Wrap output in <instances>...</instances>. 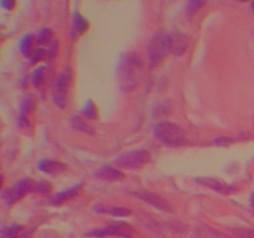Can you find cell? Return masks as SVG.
I'll list each match as a JSON object with an SVG mask.
<instances>
[{"label":"cell","mask_w":254,"mask_h":238,"mask_svg":"<svg viewBox=\"0 0 254 238\" xmlns=\"http://www.w3.org/2000/svg\"><path fill=\"white\" fill-rule=\"evenodd\" d=\"M47 67L37 66L31 73V83L35 88H42L46 83Z\"/></svg>","instance_id":"obj_19"},{"label":"cell","mask_w":254,"mask_h":238,"mask_svg":"<svg viewBox=\"0 0 254 238\" xmlns=\"http://www.w3.org/2000/svg\"><path fill=\"white\" fill-rule=\"evenodd\" d=\"M59 50H60V42L59 40L55 39L46 49V60L51 61V60L56 59L57 55H59Z\"/></svg>","instance_id":"obj_25"},{"label":"cell","mask_w":254,"mask_h":238,"mask_svg":"<svg viewBox=\"0 0 254 238\" xmlns=\"http://www.w3.org/2000/svg\"><path fill=\"white\" fill-rule=\"evenodd\" d=\"M196 182H198L202 186H206V187L211 188V190L216 191V192L223 193V195L230 193L233 187V186L222 182V181L220 180H216V178H196Z\"/></svg>","instance_id":"obj_12"},{"label":"cell","mask_w":254,"mask_h":238,"mask_svg":"<svg viewBox=\"0 0 254 238\" xmlns=\"http://www.w3.org/2000/svg\"><path fill=\"white\" fill-rule=\"evenodd\" d=\"M118 84L123 92H133L144 79V62L136 52H126L119 60Z\"/></svg>","instance_id":"obj_1"},{"label":"cell","mask_w":254,"mask_h":238,"mask_svg":"<svg viewBox=\"0 0 254 238\" xmlns=\"http://www.w3.org/2000/svg\"><path fill=\"white\" fill-rule=\"evenodd\" d=\"M32 231H25L22 226L12 225L1 231V238H29Z\"/></svg>","instance_id":"obj_18"},{"label":"cell","mask_w":254,"mask_h":238,"mask_svg":"<svg viewBox=\"0 0 254 238\" xmlns=\"http://www.w3.org/2000/svg\"><path fill=\"white\" fill-rule=\"evenodd\" d=\"M94 178H101V180L109 181V182H116V181H122L124 180L126 175L122 170L116 168H112V166L104 165L101 166L99 169H97L93 173Z\"/></svg>","instance_id":"obj_10"},{"label":"cell","mask_w":254,"mask_h":238,"mask_svg":"<svg viewBox=\"0 0 254 238\" xmlns=\"http://www.w3.org/2000/svg\"><path fill=\"white\" fill-rule=\"evenodd\" d=\"M35 181L31 178H24L21 180L16 181L12 186L6 188H2L1 198L6 206H12L16 202L21 201L29 192L34 191Z\"/></svg>","instance_id":"obj_5"},{"label":"cell","mask_w":254,"mask_h":238,"mask_svg":"<svg viewBox=\"0 0 254 238\" xmlns=\"http://www.w3.org/2000/svg\"><path fill=\"white\" fill-rule=\"evenodd\" d=\"M173 50V35L164 30H159L151 36L148 44L149 68H155L166 59Z\"/></svg>","instance_id":"obj_2"},{"label":"cell","mask_w":254,"mask_h":238,"mask_svg":"<svg viewBox=\"0 0 254 238\" xmlns=\"http://www.w3.org/2000/svg\"><path fill=\"white\" fill-rule=\"evenodd\" d=\"M206 2L205 1H200V0H190L186 4V12L189 15H193L198 11L202 6H205Z\"/></svg>","instance_id":"obj_26"},{"label":"cell","mask_w":254,"mask_h":238,"mask_svg":"<svg viewBox=\"0 0 254 238\" xmlns=\"http://www.w3.org/2000/svg\"><path fill=\"white\" fill-rule=\"evenodd\" d=\"M52 190V183L47 180H40L37 182H35L34 186V192L37 195L46 196L51 192Z\"/></svg>","instance_id":"obj_24"},{"label":"cell","mask_w":254,"mask_h":238,"mask_svg":"<svg viewBox=\"0 0 254 238\" xmlns=\"http://www.w3.org/2000/svg\"><path fill=\"white\" fill-rule=\"evenodd\" d=\"M251 6H252V9H253V11H254V1L252 2V4H251Z\"/></svg>","instance_id":"obj_32"},{"label":"cell","mask_w":254,"mask_h":238,"mask_svg":"<svg viewBox=\"0 0 254 238\" xmlns=\"http://www.w3.org/2000/svg\"><path fill=\"white\" fill-rule=\"evenodd\" d=\"M134 230L131 226L126 222H113L104 226L102 228H93L86 233L87 237L93 238H107V237H119V238H131Z\"/></svg>","instance_id":"obj_6"},{"label":"cell","mask_w":254,"mask_h":238,"mask_svg":"<svg viewBox=\"0 0 254 238\" xmlns=\"http://www.w3.org/2000/svg\"><path fill=\"white\" fill-rule=\"evenodd\" d=\"M193 238H220V235L210 226L198 223L193 230Z\"/></svg>","instance_id":"obj_20"},{"label":"cell","mask_w":254,"mask_h":238,"mask_svg":"<svg viewBox=\"0 0 254 238\" xmlns=\"http://www.w3.org/2000/svg\"><path fill=\"white\" fill-rule=\"evenodd\" d=\"M233 232L241 238H254V230H248V228H238L233 230Z\"/></svg>","instance_id":"obj_28"},{"label":"cell","mask_w":254,"mask_h":238,"mask_svg":"<svg viewBox=\"0 0 254 238\" xmlns=\"http://www.w3.org/2000/svg\"><path fill=\"white\" fill-rule=\"evenodd\" d=\"M94 211L99 213H107L113 217H128L131 215V211L124 206H104L97 205L94 206Z\"/></svg>","instance_id":"obj_15"},{"label":"cell","mask_w":254,"mask_h":238,"mask_svg":"<svg viewBox=\"0 0 254 238\" xmlns=\"http://www.w3.org/2000/svg\"><path fill=\"white\" fill-rule=\"evenodd\" d=\"M37 45V37H35L34 34L29 32V34L24 35L19 42V51L24 55L26 59H31L32 55L36 51Z\"/></svg>","instance_id":"obj_13"},{"label":"cell","mask_w":254,"mask_h":238,"mask_svg":"<svg viewBox=\"0 0 254 238\" xmlns=\"http://www.w3.org/2000/svg\"><path fill=\"white\" fill-rule=\"evenodd\" d=\"M72 74L71 69L66 68L55 81L52 86L51 97L55 106L59 109H64L67 104V96H68V88L71 84Z\"/></svg>","instance_id":"obj_7"},{"label":"cell","mask_w":254,"mask_h":238,"mask_svg":"<svg viewBox=\"0 0 254 238\" xmlns=\"http://www.w3.org/2000/svg\"><path fill=\"white\" fill-rule=\"evenodd\" d=\"M133 193L136 198L139 200L144 201V202L149 203L153 207L158 208V210L164 211V212H173V206L168 202L164 197H161L160 195L155 192H151V191L148 190H139V191H134Z\"/></svg>","instance_id":"obj_8"},{"label":"cell","mask_w":254,"mask_h":238,"mask_svg":"<svg viewBox=\"0 0 254 238\" xmlns=\"http://www.w3.org/2000/svg\"><path fill=\"white\" fill-rule=\"evenodd\" d=\"M1 7H4L5 10H12L15 6H16V1H14V0H4V1H1Z\"/></svg>","instance_id":"obj_30"},{"label":"cell","mask_w":254,"mask_h":238,"mask_svg":"<svg viewBox=\"0 0 254 238\" xmlns=\"http://www.w3.org/2000/svg\"><path fill=\"white\" fill-rule=\"evenodd\" d=\"M250 203H251V207H252L253 211H254V192L251 193V196H250Z\"/></svg>","instance_id":"obj_31"},{"label":"cell","mask_w":254,"mask_h":238,"mask_svg":"<svg viewBox=\"0 0 254 238\" xmlns=\"http://www.w3.org/2000/svg\"><path fill=\"white\" fill-rule=\"evenodd\" d=\"M151 154L145 149H135L129 150L117 156L114 163L117 166L122 169H129V170H138L150 163Z\"/></svg>","instance_id":"obj_4"},{"label":"cell","mask_w":254,"mask_h":238,"mask_svg":"<svg viewBox=\"0 0 254 238\" xmlns=\"http://www.w3.org/2000/svg\"><path fill=\"white\" fill-rule=\"evenodd\" d=\"M82 186H83V183L79 182V183H77V185L66 188V190L60 191V192L55 193V195L50 198V203L54 206L64 205V202L72 200V198H74L77 195H78L79 191L82 190Z\"/></svg>","instance_id":"obj_11"},{"label":"cell","mask_w":254,"mask_h":238,"mask_svg":"<svg viewBox=\"0 0 254 238\" xmlns=\"http://www.w3.org/2000/svg\"><path fill=\"white\" fill-rule=\"evenodd\" d=\"M44 60H46V49H44V47H37L35 54L32 55L31 59L29 60V63L36 64L39 63V62L44 61Z\"/></svg>","instance_id":"obj_27"},{"label":"cell","mask_w":254,"mask_h":238,"mask_svg":"<svg viewBox=\"0 0 254 238\" xmlns=\"http://www.w3.org/2000/svg\"><path fill=\"white\" fill-rule=\"evenodd\" d=\"M154 136L166 146H183L188 144V136L183 126L170 120L159 121L154 128Z\"/></svg>","instance_id":"obj_3"},{"label":"cell","mask_w":254,"mask_h":238,"mask_svg":"<svg viewBox=\"0 0 254 238\" xmlns=\"http://www.w3.org/2000/svg\"><path fill=\"white\" fill-rule=\"evenodd\" d=\"M81 116L87 120H96L98 118V108L92 99H87L81 111Z\"/></svg>","instance_id":"obj_22"},{"label":"cell","mask_w":254,"mask_h":238,"mask_svg":"<svg viewBox=\"0 0 254 238\" xmlns=\"http://www.w3.org/2000/svg\"><path fill=\"white\" fill-rule=\"evenodd\" d=\"M189 44H190V39L188 35L183 34V32H176L173 35V52L175 56H183L186 51H188Z\"/></svg>","instance_id":"obj_16"},{"label":"cell","mask_w":254,"mask_h":238,"mask_svg":"<svg viewBox=\"0 0 254 238\" xmlns=\"http://www.w3.org/2000/svg\"><path fill=\"white\" fill-rule=\"evenodd\" d=\"M37 106V101L35 98L34 94H25L21 99H20L19 104V116L29 117L32 112L35 111Z\"/></svg>","instance_id":"obj_17"},{"label":"cell","mask_w":254,"mask_h":238,"mask_svg":"<svg viewBox=\"0 0 254 238\" xmlns=\"http://www.w3.org/2000/svg\"><path fill=\"white\" fill-rule=\"evenodd\" d=\"M37 169L46 175H60L67 170V165L62 161L54 160V159H42L37 163Z\"/></svg>","instance_id":"obj_9"},{"label":"cell","mask_w":254,"mask_h":238,"mask_svg":"<svg viewBox=\"0 0 254 238\" xmlns=\"http://www.w3.org/2000/svg\"><path fill=\"white\" fill-rule=\"evenodd\" d=\"M232 143H233V139L226 138V136H220V138H216L215 140H213V144L218 146H227Z\"/></svg>","instance_id":"obj_29"},{"label":"cell","mask_w":254,"mask_h":238,"mask_svg":"<svg viewBox=\"0 0 254 238\" xmlns=\"http://www.w3.org/2000/svg\"><path fill=\"white\" fill-rule=\"evenodd\" d=\"M54 34H52V30L49 27H44L42 30H40L39 35H37V45H50L54 41Z\"/></svg>","instance_id":"obj_23"},{"label":"cell","mask_w":254,"mask_h":238,"mask_svg":"<svg viewBox=\"0 0 254 238\" xmlns=\"http://www.w3.org/2000/svg\"><path fill=\"white\" fill-rule=\"evenodd\" d=\"M89 24L81 14H78L77 11L73 12V29H72V36H76V35H82L83 32L87 31Z\"/></svg>","instance_id":"obj_21"},{"label":"cell","mask_w":254,"mask_h":238,"mask_svg":"<svg viewBox=\"0 0 254 238\" xmlns=\"http://www.w3.org/2000/svg\"><path fill=\"white\" fill-rule=\"evenodd\" d=\"M69 126H71L73 130L79 131V133H83V134H88V135H93L96 133L93 126L86 120L82 116L79 114H76V116H72L69 118Z\"/></svg>","instance_id":"obj_14"}]
</instances>
